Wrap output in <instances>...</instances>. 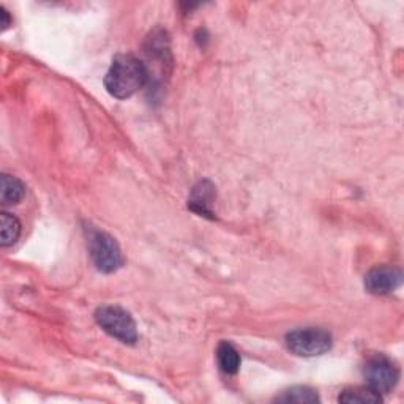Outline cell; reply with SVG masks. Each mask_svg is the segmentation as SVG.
Instances as JSON below:
<instances>
[{"mask_svg": "<svg viewBox=\"0 0 404 404\" xmlns=\"http://www.w3.org/2000/svg\"><path fill=\"white\" fill-rule=\"evenodd\" d=\"M403 280L401 270L395 267H376L369 270L365 276V288L368 292L385 295L394 292Z\"/></svg>", "mask_w": 404, "mask_h": 404, "instance_id": "8992f818", "label": "cell"}, {"mask_svg": "<svg viewBox=\"0 0 404 404\" xmlns=\"http://www.w3.org/2000/svg\"><path fill=\"white\" fill-rule=\"evenodd\" d=\"M0 223H2V242L0 243H2V247H10V245H13L21 236L19 220L11 213L3 212L2 218H0Z\"/></svg>", "mask_w": 404, "mask_h": 404, "instance_id": "8fae6325", "label": "cell"}, {"mask_svg": "<svg viewBox=\"0 0 404 404\" xmlns=\"http://www.w3.org/2000/svg\"><path fill=\"white\" fill-rule=\"evenodd\" d=\"M26 195V186L19 179L13 177V175L3 174L2 175V190H0V199L5 206H11V204H18Z\"/></svg>", "mask_w": 404, "mask_h": 404, "instance_id": "52a82bcc", "label": "cell"}, {"mask_svg": "<svg viewBox=\"0 0 404 404\" xmlns=\"http://www.w3.org/2000/svg\"><path fill=\"white\" fill-rule=\"evenodd\" d=\"M147 68L132 54H121L112 60L106 73V90L114 98L127 100L144 87L147 81Z\"/></svg>", "mask_w": 404, "mask_h": 404, "instance_id": "6da1fadb", "label": "cell"}, {"mask_svg": "<svg viewBox=\"0 0 404 404\" xmlns=\"http://www.w3.org/2000/svg\"><path fill=\"white\" fill-rule=\"evenodd\" d=\"M276 401L310 404L319 401V396H317L315 390L308 389V387H292V389L283 392L280 396H276Z\"/></svg>", "mask_w": 404, "mask_h": 404, "instance_id": "30bf717a", "label": "cell"}, {"mask_svg": "<svg viewBox=\"0 0 404 404\" xmlns=\"http://www.w3.org/2000/svg\"><path fill=\"white\" fill-rule=\"evenodd\" d=\"M216 360H218L220 368L226 374H236L240 368V355H238L234 346L226 343V341H223L216 349Z\"/></svg>", "mask_w": 404, "mask_h": 404, "instance_id": "ba28073f", "label": "cell"}, {"mask_svg": "<svg viewBox=\"0 0 404 404\" xmlns=\"http://www.w3.org/2000/svg\"><path fill=\"white\" fill-rule=\"evenodd\" d=\"M199 186H201V188H195V193H193V199L190 202L191 207L199 213H210L209 204L212 201L213 188L207 184V182H202V184H199Z\"/></svg>", "mask_w": 404, "mask_h": 404, "instance_id": "7c38bea8", "label": "cell"}, {"mask_svg": "<svg viewBox=\"0 0 404 404\" xmlns=\"http://www.w3.org/2000/svg\"><path fill=\"white\" fill-rule=\"evenodd\" d=\"M363 376H365L369 389L380 395L389 394L394 389L398 378H400V371L394 362L384 355H378L367 362L365 368H363Z\"/></svg>", "mask_w": 404, "mask_h": 404, "instance_id": "5b68a950", "label": "cell"}, {"mask_svg": "<svg viewBox=\"0 0 404 404\" xmlns=\"http://www.w3.org/2000/svg\"><path fill=\"white\" fill-rule=\"evenodd\" d=\"M95 319L112 338L125 344H134L138 341V328L133 317L121 306H101L95 311Z\"/></svg>", "mask_w": 404, "mask_h": 404, "instance_id": "7a4b0ae2", "label": "cell"}, {"mask_svg": "<svg viewBox=\"0 0 404 404\" xmlns=\"http://www.w3.org/2000/svg\"><path fill=\"white\" fill-rule=\"evenodd\" d=\"M286 344L295 355L316 357L332 348V335L322 328H300L288 335Z\"/></svg>", "mask_w": 404, "mask_h": 404, "instance_id": "3957f363", "label": "cell"}, {"mask_svg": "<svg viewBox=\"0 0 404 404\" xmlns=\"http://www.w3.org/2000/svg\"><path fill=\"white\" fill-rule=\"evenodd\" d=\"M90 256H92L96 269L105 273H112L121 269L123 258L117 242L101 231H94L89 237Z\"/></svg>", "mask_w": 404, "mask_h": 404, "instance_id": "277c9868", "label": "cell"}, {"mask_svg": "<svg viewBox=\"0 0 404 404\" xmlns=\"http://www.w3.org/2000/svg\"><path fill=\"white\" fill-rule=\"evenodd\" d=\"M0 11H2V16H3V21H2V28H7V27H8V24H10V21H8V13H7V11H5L3 8L0 10Z\"/></svg>", "mask_w": 404, "mask_h": 404, "instance_id": "4fadbf2b", "label": "cell"}, {"mask_svg": "<svg viewBox=\"0 0 404 404\" xmlns=\"http://www.w3.org/2000/svg\"><path fill=\"white\" fill-rule=\"evenodd\" d=\"M383 398L379 394L369 389V387H357V389L344 390L340 395V403L346 404H374L380 403Z\"/></svg>", "mask_w": 404, "mask_h": 404, "instance_id": "9c48e42d", "label": "cell"}]
</instances>
